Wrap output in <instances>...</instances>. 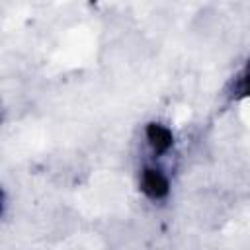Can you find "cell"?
I'll return each mask as SVG.
<instances>
[{"label":"cell","mask_w":250,"mask_h":250,"mask_svg":"<svg viewBox=\"0 0 250 250\" xmlns=\"http://www.w3.org/2000/svg\"><path fill=\"white\" fill-rule=\"evenodd\" d=\"M170 178L156 164H146L139 172V189L152 201H162L170 193Z\"/></svg>","instance_id":"cell-1"},{"label":"cell","mask_w":250,"mask_h":250,"mask_svg":"<svg viewBox=\"0 0 250 250\" xmlns=\"http://www.w3.org/2000/svg\"><path fill=\"white\" fill-rule=\"evenodd\" d=\"M145 141L154 156H164L174 146V133L168 125L152 121L145 127Z\"/></svg>","instance_id":"cell-2"},{"label":"cell","mask_w":250,"mask_h":250,"mask_svg":"<svg viewBox=\"0 0 250 250\" xmlns=\"http://www.w3.org/2000/svg\"><path fill=\"white\" fill-rule=\"evenodd\" d=\"M234 98H250V64H246L232 80Z\"/></svg>","instance_id":"cell-3"}]
</instances>
